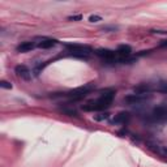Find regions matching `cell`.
I'll return each instance as SVG.
<instances>
[{"instance_id":"6da1fadb","label":"cell","mask_w":167,"mask_h":167,"mask_svg":"<svg viewBox=\"0 0 167 167\" xmlns=\"http://www.w3.org/2000/svg\"><path fill=\"white\" fill-rule=\"evenodd\" d=\"M115 98V91H108L105 93L103 95H101L98 99L95 101H91L89 103L82 106L84 111H88V112H95V111H105L112 105V101Z\"/></svg>"},{"instance_id":"7a4b0ae2","label":"cell","mask_w":167,"mask_h":167,"mask_svg":"<svg viewBox=\"0 0 167 167\" xmlns=\"http://www.w3.org/2000/svg\"><path fill=\"white\" fill-rule=\"evenodd\" d=\"M65 47L68 48L69 55L76 58H84L86 59L88 55L91 52V48L89 46H85V44H77V43H67Z\"/></svg>"},{"instance_id":"3957f363","label":"cell","mask_w":167,"mask_h":167,"mask_svg":"<svg viewBox=\"0 0 167 167\" xmlns=\"http://www.w3.org/2000/svg\"><path fill=\"white\" fill-rule=\"evenodd\" d=\"M91 90H93V85H85V86H81V88L73 89V90L68 91V93H64L63 95L69 97L72 101H80V99L85 98Z\"/></svg>"},{"instance_id":"277c9868","label":"cell","mask_w":167,"mask_h":167,"mask_svg":"<svg viewBox=\"0 0 167 167\" xmlns=\"http://www.w3.org/2000/svg\"><path fill=\"white\" fill-rule=\"evenodd\" d=\"M150 118L153 121H157V123H167V106H157L153 110Z\"/></svg>"},{"instance_id":"5b68a950","label":"cell","mask_w":167,"mask_h":167,"mask_svg":"<svg viewBox=\"0 0 167 167\" xmlns=\"http://www.w3.org/2000/svg\"><path fill=\"white\" fill-rule=\"evenodd\" d=\"M152 98L150 94H129L124 98V102L128 105H138V103H142V102H146Z\"/></svg>"},{"instance_id":"8992f818","label":"cell","mask_w":167,"mask_h":167,"mask_svg":"<svg viewBox=\"0 0 167 167\" xmlns=\"http://www.w3.org/2000/svg\"><path fill=\"white\" fill-rule=\"evenodd\" d=\"M94 54H95L97 56L105 59L106 62H108V63L114 62V60L116 59V56H118V52L114 51V50H110V48H98L94 51Z\"/></svg>"},{"instance_id":"52a82bcc","label":"cell","mask_w":167,"mask_h":167,"mask_svg":"<svg viewBox=\"0 0 167 167\" xmlns=\"http://www.w3.org/2000/svg\"><path fill=\"white\" fill-rule=\"evenodd\" d=\"M15 72H16V74H17L18 77H21V79H24V80H30V76H32L30 69L27 68L26 65H24V64H20V65L16 67Z\"/></svg>"},{"instance_id":"ba28073f","label":"cell","mask_w":167,"mask_h":167,"mask_svg":"<svg viewBox=\"0 0 167 167\" xmlns=\"http://www.w3.org/2000/svg\"><path fill=\"white\" fill-rule=\"evenodd\" d=\"M129 119H131L129 112L121 111V112H119L118 115H115V118L112 119V121H111V123H112V124H125L128 120H129Z\"/></svg>"},{"instance_id":"9c48e42d","label":"cell","mask_w":167,"mask_h":167,"mask_svg":"<svg viewBox=\"0 0 167 167\" xmlns=\"http://www.w3.org/2000/svg\"><path fill=\"white\" fill-rule=\"evenodd\" d=\"M58 44V41L56 39H51V38H43L39 43L37 44V47L39 48H43V50H47V48H52Z\"/></svg>"},{"instance_id":"30bf717a","label":"cell","mask_w":167,"mask_h":167,"mask_svg":"<svg viewBox=\"0 0 167 167\" xmlns=\"http://www.w3.org/2000/svg\"><path fill=\"white\" fill-rule=\"evenodd\" d=\"M35 43L34 42H22L21 44L17 46V52H21V54H25V52H29L32 50H34Z\"/></svg>"},{"instance_id":"8fae6325","label":"cell","mask_w":167,"mask_h":167,"mask_svg":"<svg viewBox=\"0 0 167 167\" xmlns=\"http://www.w3.org/2000/svg\"><path fill=\"white\" fill-rule=\"evenodd\" d=\"M116 52H118V55H120V56L128 58L131 55V52H132V48H131V46H128V44H120V46L118 47V50H116Z\"/></svg>"},{"instance_id":"7c38bea8","label":"cell","mask_w":167,"mask_h":167,"mask_svg":"<svg viewBox=\"0 0 167 167\" xmlns=\"http://www.w3.org/2000/svg\"><path fill=\"white\" fill-rule=\"evenodd\" d=\"M149 91H150V85H147V84H142V85L135 88L136 94H149Z\"/></svg>"},{"instance_id":"4fadbf2b","label":"cell","mask_w":167,"mask_h":167,"mask_svg":"<svg viewBox=\"0 0 167 167\" xmlns=\"http://www.w3.org/2000/svg\"><path fill=\"white\" fill-rule=\"evenodd\" d=\"M110 118V114L108 112H105V114H101V115H95L94 116V119H95V120H98V121H101V120H106V119H108Z\"/></svg>"},{"instance_id":"5bb4252c","label":"cell","mask_w":167,"mask_h":167,"mask_svg":"<svg viewBox=\"0 0 167 167\" xmlns=\"http://www.w3.org/2000/svg\"><path fill=\"white\" fill-rule=\"evenodd\" d=\"M158 91H161V93L163 94H167V82H162L158 85Z\"/></svg>"},{"instance_id":"9a60e30c","label":"cell","mask_w":167,"mask_h":167,"mask_svg":"<svg viewBox=\"0 0 167 167\" xmlns=\"http://www.w3.org/2000/svg\"><path fill=\"white\" fill-rule=\"evenodd\" d=\"M0 88H3V89H12L13 86H12V84L11 82H8V81H0Z\"/></svg>"},{"instance_id":"2e32d148","label":"cell","mask_w":167,"mask_h":167,"mask_svg":"<svg viewBox=\"0 0 167 167\" xmlns=\"http://www.w3.org/2000/svg\"><path fill=\"white\" fill-rule=\"evenodd\" d=\"M89 21L90 22H98V21H102V17L98 15H91L90 17H89Z\"/></svg>"},{"instance_id":"e0dca14e","label":"cell","mask_w":167,"mask_h":167,"mask_svg":"<svg viewBox=\"0 0 167 167\" xmlns=\"http://www.w3.org/2000/svg\"><path fill=\"white\" fill-rule=\"evenodd\" d=\"M81 20H82V15H74L68 17V21H81Z\"/></svg>"},{"instance_id":"ac0fdd59","label":"cell","mask_w":167,"mask_h":167,"mask_svg":"<svg viewBox=\"0 0 167 167\" xmlns=\"http://www.w3.org/2000/svg\"><path fill=\"white\" fill-rule=\"evenodd\" d=\"M64 112L68 114L69 116H77V112L74 110H64Z\"/></svg>"},{"instance_id":"d6986e66","label":"cell","mask_w":167,"mask_h":167,"mask_svg":"<svg viewBox=\"0 0 167 167\" xmlns=\"http://www.w3.org/2000/svg\"><path fill=\"white\" fill-rule=\"evenodd\" d=\"M152 33H154V34H163V35H167V32H165V30H152Z\"/></svg>"},{"instance_id":"ffe728a7","label":"cell","mask_w":167,"mask_h":167,"mask_svg":"<svg viewBox=\"0 0 167 167\" xmlns=\"http://www.w3.org/2000/svg\"><path fill=\"white\" fill-rule=\"evenodd\" d=\"M152 52V50H146V51H140L137 54V56H142V55H147V54H150Z\"/></svg>"},{"instance_id":"44dd1931","label":"cell","mask_w":167,"mask_h":167,"mask_svg":"<svg viewBox=\"0 0 167 167\" xmlns=\"http://www.w3.org/2000/svg\"><path fill=\"white\" fill-rule=\"evenodd\" d=\"M159 47H167V41H161Z\"/></svg>"},{"instance_id":"7402d4cb","label":"cell","mask_w":167,"mask_h":167,"mask_svg":"<svg viewBox=\"0 0 167 167\" xmlns=\"http://www.w3.org/2000/svg\"><path fill=\"white\" fill-rule=\"evenodd\" d=\"M165 152H166V153H167V147H166V149H165Z\"/></svg>"}]
</instances>
